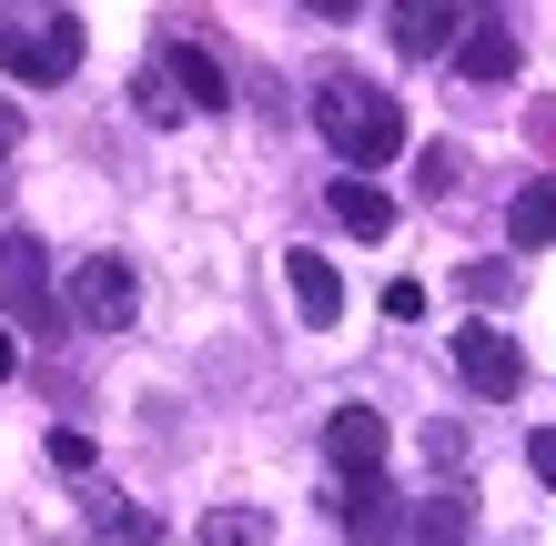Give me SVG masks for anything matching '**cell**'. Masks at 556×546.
I'll return each mask as SVG.
<instances>
[{
    "label": "cell",
    "instance_id": "22",
    "mask_svg": "<svg viewBox=\"0 0 556 546\" xmlns=\"http://www.w3.org/2000/svg\"><path fill=\"white\" fill-rule=\"evenodd\" d=\"M0 152H11V122H0Z\"/></svg>",
    "mask_w": 556,
    "mask_h": 546
},
{
    "label": "cell",
    "instance_id": "16",
    "mask_svg": "<svg viewBox=\"0 0 556 546\" xmlns=\"http://www.w3.org/2000/svg\"><path fill=\"white\" fill-rule=\"evenodd\" d=\"M455 182H466L455 142H425V152H415V192H455Z\"/></svg>",
    "mask_w": 556,
    "mask_h": 546
},
{
    "label": "cell",
    "instance_id": "17",
    "mask_svg": "<svg viewBox=\"0 0 556 546\" xmlns=\"http://www.w3.org/2000/svg\"><path fill=\"white\" fill-rule=\"evenodd\" d=\"M132 91H142V122H182V112H192L182 91H173V72H162V61H152V72H142Z\"/></svg>",
    "mask_w": 556,
    "mask_h": 546
},
{
    "label": "cell",
    "instance_id": "20",
    "mask_svg": "<svg viewBox=\"0 0 556 546\" xmlns=\"http://www.w3.org/2000/svg\"><path fill=\"white\" fill-rule=\"evenodd\" d=\"M304 11H314V21H354L365 0H304Z\"/></svg>",
    "mask_w": 556,
    "mask_h": 546
},
{
    "label": "cell",
    "instance_id": "9",
    "mask_svg": "<svg viewBox=\"0 0 556 546\" xmlns=\"http://www.w3.org/2000/svg\"><path fill=\"white\" fill-rule=\"evenodd\" d=\"M344 536H354V546H395V536H405V506H395L384 475H354V486H344Z\"/></svg>",
    "mask_w": 556,
    "mask_h": 546
},
{
    "label": "cell",
    "instance_id": "4",
    "mask_svg": "<svg viewBox=\"0 0 556 546\" xmlns=\"http://www.w3.org/2000/svg\"><path fill=\"white\" fill-rule=\"evenodd\" d=\"M72 325L81 334H132V314H142V283H132V264L122 253H81V274H72Z\"/></svg>",
    "mask_w": 556,
    "mask_h": 546
},
{
    "label": "cell",
    "instance_id": "19",
    "mask_svg": "<svg viewBox=\"0 0 556 546\" xmlns=\"http://www.w3.org/2000/svg\"><path fill=\"white\" fill-rule=\"evenodd\" d=\"M527 466H536V486L556 496V426H536V435H527Z\"/></svg>",
    "mask_w": 556,
    "mask_h": 546
},
{
    "label": "cell",
    "instance_id": "3",
    "mask_svg": "<svg viewBox=\"0 0 556 546\" xmlns=\"http://www.w3.org/2000/svg\"><path fill=\"white\" fill-rule=\"evenodd\" d=\"M61 314H72V304L51 294V253L30 233H0V325H11V334H51Z\"/></svg>",
    "mask_w": 556,
    "mask_h": 546
},
{
    "label": "cell",
    "instance_id": "21",
    "mask_svg": "<svg viewBox=\"0 0 556 546\" xmlns=\"http://www.w3.org/2000/svg\"><path fill=\"white\" fill-rule=\"evenodd\" d=\"M21 374V344H11V325H0V384H11Z\"/></svg>",
    "mask_w": 556,
    "mask_h": 546
},
{
    "label": "cell",
    "instance_id": "5",
    "mask_svg": "<svg viewBox=\"0 0 556 546\" xmlns=\"http://www.w3.org/2000/svg\"><path fill=\"white\" fill-rule=\"evenodd\" d=\"M455 374H466V395L516 405L527 395V344H516L506 325H455Z\"/></svg>",
    "mask_w": 556,
    "mask_h": 546
},
{
    "label": "cell",
    "instance_id": "15",
    "mask_svg": "<svg viewBox=\"0 0 556 546\" xmlns=\"http://www.w3.org/2000/svg\"><path fill=\"white\" fill-rule=\"evenodd\" d=\"M264 536H274L264 506H213V517H203V546H264Z\"/></svg>",
    "mask_w": 556,
    "mask_h": 546
},
{
    "label": "cell",
    "instance_id": "12",
    "mask_svg": "<svg viewBox=\"0 0 556 546\" xmlns=\"http://www.w3.org/2000/svg\"><path fill=\"white\" fill-rule=\"evenodd\" d=\"M466 536H476V496L466 486H435L415 506V526H405V546H466Z\"/></svg>",
    "mask_w": 556,
    "mask_h": 546
},
{
    "label": "cell",
    "instance_id": "6",
    "mask_svg": "<svg viewBox=\"0 0 556 546\" xmlns=\"http://www.w3.org/2000/svg\"><path fill=\"white\" fill-rule=\"evenodd\" d=\"M466 0H395L384 11V30H395V51L405 61H455V41H466Z\"/></svg>",
    "mask_w": 556,
    "mask_h": 546
},
{
    "label": "cell",
    "instance_id": "2",
    "mask_svg": "<svg viewBox=\"0 0 556 546\" xmlns=\"http://www.w3.org/2000/svg\"><path fill=\"white\" fill-rule=\"evenodd\" d=\"M0 72H11V81H30V91L72 81V72H81V21H72V11H30V21H0Z\"/></svg>",
    "mask_w": 556,
    "mask_h": 546
},
{
    "label": "cell",
    "instance_id": "11",
    "mask_svg": "<svg viewBox=\"0 0 556 546\" xmlns=\"http://www.w3.org/2000/svg\"><path fill=\"white\" fill-rule=\"evenodd\" d=\"M162 72H173V91H182L192 112H223V102H233V81H223V61L203 41H173V51H162Z\"/></svg>",
    "mask_w": 556,
    "mask_h": 546
},
{
    "label": "cell",
    "instance_id": "18",
    "mask_svg": "<svg viewBox=\"0 0 556 546\" xmlns=\"http://www.w3.org/2000/svg\"><path fill=\"white\" fill-rule=\"evenodd\" d=\"M51 466H61V475H81V466H91V435H81V426H61V435H51Z\"/></svg>",
    "mask_w": 556,
    "mask_h": 546
},
{
    "label": "cell",
    "instance_id": "1",
    "mask_svg": "<svg viewBox=\"0 0 556 546\" xmlns=\"http://www.w3.org/2000/svg\"><path fill=\"white\" fill-rule=\"evenodd\" d=\"M314 132L334 142L354 173H384L405 152V102H395V91H375V81H354V72H334V81L314 91Z\"/></svg>",
    "mask_w": 556,
    "mask_h": 546
},
{
    "label": "cell",
    "instance_id": "8",
    "mask_svg": "<svg viewBox=\"0 0 556 546\" xmlns=\"http://www.w3.org/2000/svg\"><path fill=\"white\" fill-rule=\"evenodd\" d=\"M516 61H527V51H516V21L506 11H476L466 41H455V72H466V81H516Z\"/></svg>",
    "mask_w": 556,
    "mask_h": 546
},
{
    "label": "cell",
    "instance_id": "10",
    "mask_svg": "<svg viewBox=\"0 0 556 546\" xmlns=\"http://www.w3.org/2000/svg\"><path fill=\"white\" fill-rule=\"evenodd\" d=\"M324 203H334V223H344V233H365V243L395 233V192H375L365 173H334V182H324Z\"/></svg>",
    "mask_w": 556,
    "mask_h": 546
},
{
    "label": "cell",
    "instance_id": "7",
    "mask_svg": "<svg viewBox=\"0 0 556 546\" xmlns=\"http://www.w3.org/2000/svg\"><path fill=\"white\" fill-rule=\"evenodd\" d=\"M384 445H395V435H384L375 405H334V415H324V466H334L344 486H354V475H384Z\"/></svg>",
    "mask_w": 556,
    "mask_h": 546
},
{
    "label": "cell",
    "instance_id": "13",
    "mask_svg": "<svg viewBox=\"0 0 556 546\" xmlns=\"http://www.w3.org/2000/svg\"><path fill=\"white\" fill-rule=\"evenodd\" d=\"M283 283H293V304H304V325H334L344 314V274L324 264V253H283Z\"/></svg>",
    "mask_w": 556,
    "mask_h": 546
},
{
    "label": "cell",
    "instance_id": "14",
    "mask_svg": "<svg viewBox=\"0 0 556 546\" xmlns=\"http://www.w3.org/2000/svg\"><path fill=\"white\" fill-rule=\"evenodd\" d=\"M506 243H516V253H546V243H556V173H536V182L506 203Z\"/></svg>",
    "mask_w": 556,
    "mask_h": 546
}]
</instances>
